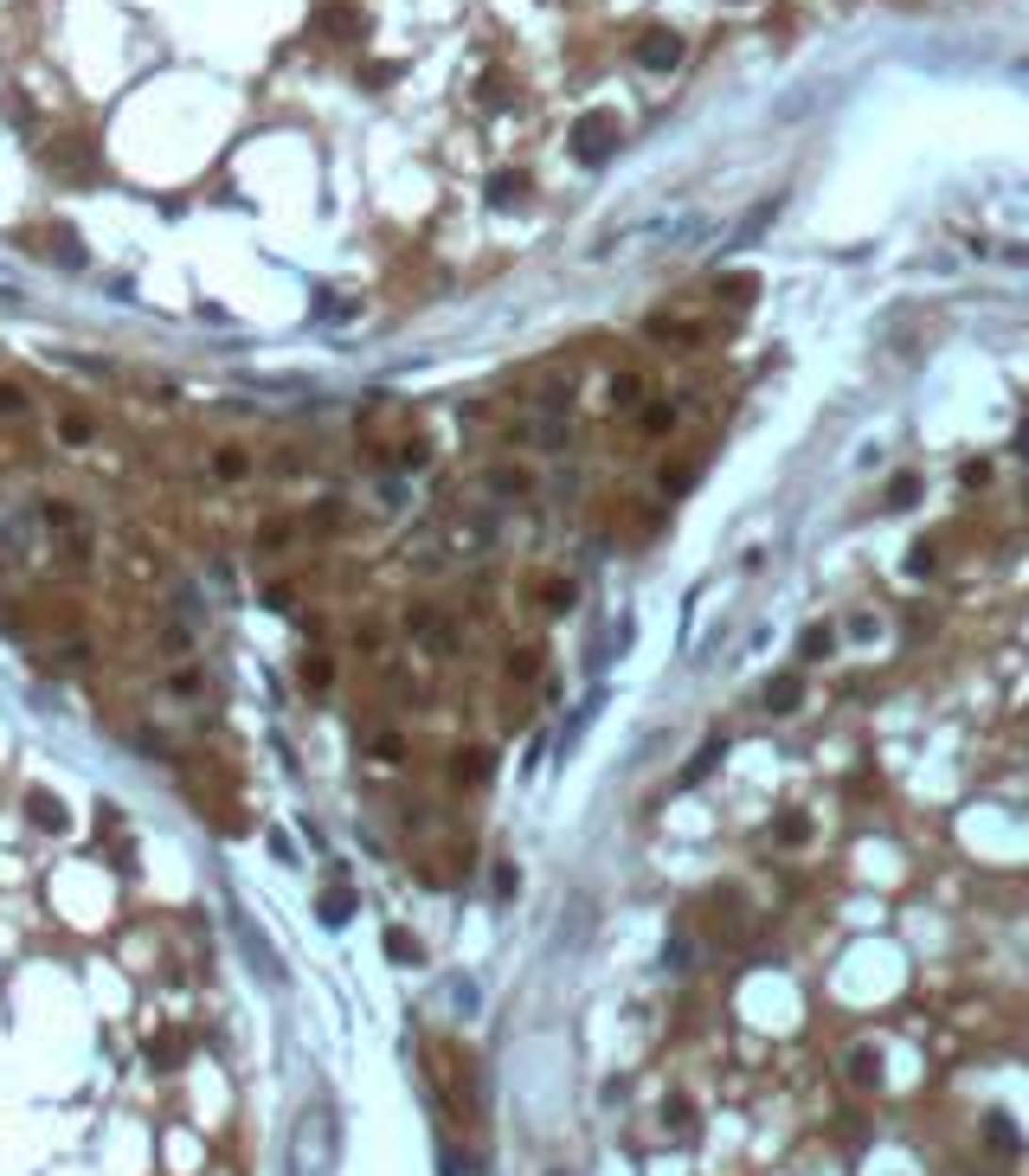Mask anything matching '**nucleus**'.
Here are the masks:
<instances>
[{"instance_id": "obj_1", "label": "nucleus", "mask_w": 1029, "mask_h": 1176, "mask_svg": "<svg viewBox=\"0 0 1029 1176\" xmlns=\"http://www.w3.org/2000/svg\"><path fill=\"white\" fill-rule=\"evenodd\" d=\"M329 1157H335V1119H329V1105H309V1112L296 1119L290 1170L296 1176H329Z\"/></svg>"}, {"instance_id": "obj_2", "label": "nucleus", "mask_w": 1029, "mask_h": 1176, "mask_svg": "<svg viewBox=\"0 0 1029 1176\" xmlns=\"http://www.w3.org/2000/svg\"><path fill=\"white\" fill-rule=\"evenodd\" d=\"M405 630H412L418 649H432V656H450V649H457V624H450L438 605H412L405 611Z\"/></svg>"}, {"instance_id": "obj_3", "label": "nucleus", "mask_w": 1029, "mask_h": 1176, "mask_svg": "<svg viewBox=\"0 0 1029 1176\" xmlns=\"http://www.w3.org/2000/svg\"><path fill=\"white\" fill-rule=\"evenodd\" d=\"M618 142H625V129H618L612 116H592V122L573 129V155H580V161H612Z\"/></svg>"}, {"instance_id": "obj_4", "label": "nucleus", "mask_w": 1029, "mask_h": 1176, "mask_svg": "<svg viewBox=\"0 0 1029 1176\" xmlns=\"http://www.w3.org/2000/svg\"><path fill=\"white\" fill-rule=\"evenodd\" d=\"M637 65H644V72H676V65H682V33H669V26L644 33L637 39Z\"/></svg>"}, {"instance_id": "obj_5", "label": "nucleus", "mask_w": 1029, "mask_h": 1176, "mask_svg": "<svg viewBox=\"0 0 1029 1176\" xmlns=\"http://www.w3.org/2000/svg\"><path fill=\"white\" fill-rule=\"evenodd\" d=\"M810 836H817V817H810L805 804H785V810L772 817V842H778V849H792V856H798V849H810Z\"/></svg>"}, {"instance_id": "obj_6", "label": "nucleus", "mask_w": 1029, "mask_h": 1176, "mask_svg": "<svg viewBox=\"0 0 1029 1176\" xmlns=\"http://www.w3.org/2000/svg\"><path fill=\"white\" fill-rule=\"evenodd\" d=\"M805 708V676L798 669H778V676L766 681V713H798Z\"/></svg>"}, {"instance_id": "obj_7", "label": "nucleus", "mask_w": 1029, "mask_h": 1176, "mask_svg": "<svg viewBox=\"0 0 1029 1176\" xmlns=\"http://www.w3.org/2000/svg\"><path fill=\"white\" fill-rule=\"evenodd\" d=\"M489 772H496L489 746H464V752H450V784H464V791H470V784H482Z\"/></svg>"}, {"instance_id": "obj_8", "label": "nucleus", "mask_w": 1029, "mask_h": 1176, "mask_svg": "<svg viewBox=\"0 0 1029 1176\" xmlns=\"http://www.w3.org/2000/svg\"><path fill=\"white\" fill-rule=\"evenodd\" d=\"M84 662H90L84 637H58V649H39V669H84Z\"/></svg>"}, {"instance_id": "obj_9", "label": "nucleus", "mask_w": 1029, "mask_h": 1176, "mask_svg": "<svg viewBox=\"0 0 1029 1176\" xmlns=\"http://www.w3.org/2000/svg\"><path fill=\"white\" fill-rule=\"evenodd\" d=\"M26 817H33V829H65V804L52 797V791H26Z\"/></svg>"}, {"instance_id": "obj_10", "label": "nucleus", "mask_w": 1029, "mask_h": 1176, "mask_svg": "<svg viewBox=\"0 0 1029 1176\" xmlns=\"http://www.w3.org/2000/svg\"><path fill=\"white\" fill-rule=\"evenodd\" d=\"M489 489H496L502 501L528 496V489H534V469H521V464H502V469H489Z\"/></svg>"}, {"instance_id": "obj_11", "label": "nucleus", "mask_w": 1029, "mask_h": 1176, "mask_svg": "<svg viewBox=\"0 0 1029 1176\" xmlns=\"http://www.w3.org/2000/svg\"><path fill=\"white\" fill-rule=\"evenodd\" d=\"M920 501V476L914 469H901V476H888L882 482V508H894V514H901V508H914Z\"/></svg>"}, {"instance_id": "obj_12", "label": "nucleus", "mask_w": 1029, "mask_h": 1176, "mask_svg": "<svg viewBox=\"0 0 1029 1176\" xmlns=\"http://www.w3.org/2000/svg\"><path fill=\"white\" fill-rule=\"evenodd\" d=\"M296 681H302V688H309V694H322V688H329V681H335V662H329V656H322V649H309V656H302V662H296Z\"/></svg>"}, {"instance_id": "obj_13", "label": "nucleus", "mask_w": 1029, "mask_h": 1176, "mask_svg": "<svg viewBox=\"0 0 1029 1176\" xmlns=\"http://www.w3.org/2000/svg\"><path fill=\"white\" fill-rule=\"evenodd\" d=\"M316 26H322L329 39H354V33H361V13H354V7H322V13H316Z\"/></svg>"}, {"instance_id": "obj_14", "label": "nucleus", "mask_w": 1029, "mask_h": 1176, "mask_svg": "<svg viewBox=\"0 0 1029 1176\" xmlns=\"http://www.w3.org/2000/svg\"><path fill=\"white\" fill-rule=\"evenodd\" d=\"M52 238H39L45 245V257H58V264H84V245L72 238V225H45Z\"/></svg>"}, {"instance_id": "obj_15", "label": "nucleus", "mask_w": 1029, "mask_h": 1176, "mask_svg": "<svg viewBox=\"0 0 1029 1176\" xmlns=\"http://www.w3.org/2000/svg\"><path fill=\"white\" fill-rule=\"evenodd\" d=\"M907 572H914V579H933V572H939V534H920V540H914V553H907Z\"/></svg>"}, {"instance_id": "obj_16", "label": "nucleus", "mask_w": 1029, "mask_h": 1176, "mask_svg": "<svg viewBox=\"0 0 1029 1176\" xmlns=\"http://www.w3.org/2000/svg\"><path fill=\"white\" fill-rule=\"evenodd\" d=\"M514 200H528V174H496L489 180V206H514Z\"/></svg>"}, {"instance_id": "obj_17", "label": "nucleus", "mask_w": 1029, "mask_h": 1176, "mask_svg": "<svg viewBox=\"0 0 1029 1176\" xmlns=\"http://www.w3.org/2000/svg\"><path fill=\"white\" fill-rule=\"evenodd\" d=\"M830 649H837V630H830V624H810L805 643H798V656H805V662H824Z\"/></svg>"}, {"instance_id": "obj_18", "label": "nucleus", "mask_w": 1029, "mask_h": 1176, "mask_svg": "<svg viewBox=\"0 0 1029 1176\" xmlns=\"http://www.w3.org/2000/svg\"><path fill=\"white\" fill-rule=\"evenodd\" d=\"M290 534H296V521H284V514H277V521H264V528H257V553H284V547H290Z\"/></svg>"}, {"instance_id": "obj_19", "label": "nucleus", "mask_w": 1029, "mask_h": 1176, "mask_svg": "<svg viewBox=\"0 0 1029 1176\" xmlns=\"http://www.w3.org/2000/svg\"><path fill=\"white\" fill-rule=\"evenodd\" d=\"M528 676H541V649H534V643H514L509 649V681H528Z\"/></svg>"}, {"instance_id": "obj_20", "label": "nucleus", "mask_w": 1029, "mask_h": 1176, "mask_svg": "<svg viewBox=\"0 0 1029 1176\" xmlns=\"http://www.w3.org/2000/svg\"><path fill=\"white\" fill-rule=\"evenodd\" d=\"M58 437H65V444H90V437H97V418H90V412H65V418H58Z\"/></svg>"}, {"instance_id": "obj_21", "label": "nucleus", "mask_w": 1029, "mask_h": 1176, "mask_svg": "<svg viewBox=\"0 0 1029 1176\" xmlns=\"http://www.w3.org/2000/svg\"><path fill=\"white\" fill-rule=\"evenodd\" d=\"M662 496H689V482H695V464H662Z\"/></svg>"}, {"instance_id": "obj_22", "label": "nucleus", "mask_w": 1029, "mask_h": 1176, "mask_svg": "<svg viewBox=\"0 0 1029 1176\" xmlns=\"http://www.w3.org/2000/svg\"><path fill=\"white\" fill-rule=\"evenodd\" d=\"M348 913H354V893H348V888H329V893H322V920H329V926H341Z\"/></svg>"}, {"instance_id": "obj_23", "label": "nucleus", "mask_w": 1029, "mask_h": 1176, "mask_svg": "<svg viewBox=\"0 0 1029 1176\" xmlns=\"http://www.w3.org/2000/svg\"><path fill=\"white\" fill-rule=\"evenodd\" d=\"M612 405H644V373H618L612 380Z\"/></svg>"}, {"instance_id": "obj_24", "label": "nucleus", "mask_w": 1029, "mask_h": 1176, "mask_svg": "<svg viewBox=\"0 0 1029 1176\" xmlns=\"http://www.w3.org/2000/svg\"><path fill=\"white\" fill-rule=\"evenodd\" d=\"M213 469H220L225 482H238V476H245V469H252V457H245V450H232V444H225V450H213Z\"/></svg>"}, {"instance_id": "obj_25", "label": "nucleus", "mask_w": 1029, "mask_h": 1176, "mask_svg": "<svg viewBox=\"0 0 1029 1176\" xmlns=\"http://www.w3.org/2000/svg\"><path fill=\"white\" fill-rule=\"evenodd\" d=\"M26 412H33V399L13 386V380H0V418H26Z\"/></svg>"}, {"instance_id": "obj_26", "label": "nucleus", "mask_w": 1029, "mask_h": 1176, "mask_svg": "<svg viewBox=\"0 0 1029 1176\" xmlns=\"http://www.w3.org/2000/svg\"><path fill=\"white\" fill-rule=\"evenodd\" d=\"M721 302H727V309H746V302H753V277H721Z\"/></svg>"}, {"instance_id": "obj_27", "label": "nucleus", "mask_w": 1029, "mask_h": 1176, "mask_svg": "<svg viewBox=\"0 0 1029 1176\" xmlns=\"http://www.w3.org/2000/svg\"><path fill=\"white\" fill-rule=\"evenodd\" d=\"M386 952H393V958H400V964H418V939H412V932H400V926H393V932H386Z\"/></svg>"}, {"instance_id": "obj_28", "label": "nucleus", "mask_w": 1029, "mask_h": 1176, "mask_svg": "<svg viewBox=\"0 0 1029 1176\" xmlns=\"http://www.w3.org/2000/svg\"><path fill=\"white\" fill-rule=\"evenodd\" d=\"M669 425H676L669 405H644V431H650V437H669Z\"/></svg>"}, {"instance_id": "obj_29", "label": "nucleus", "mask_w": 1029, "mask_h": 1176, "mask_svg": "<svg viewBox=\"0 0 1029 1176\" xmlns=\"http://www.w3.org/2000/svg\"><path fill=\"white\" fill-rule=\"evenodd\" d=\"M547 611H573V579H547V598H541Z\"/></svg>"}, {"instance_id": "obj_30", "label": "nucleus", "mask_w": 1029, "mask_h": 1176, "mask_svg": "<svg viewBox=\"0 0 1029 1176\" xmlns=\"http://www.w3.org/2000/svg\"><path fill=\"white\" fill-rule=\"evenodd\" d=\"M368 752H373V759H405V740H400V733H373Z\"/></svg>"}, {"instance_id": "obj_31", "label": "nucleus", "mask_w": 1029, "mask_h": 1176, "mask_svg": "<svg viewBox=\"0 0 1029 1176\" xmlns=\"http://www.w3.org/2000/svg\"><path fill=\"white\" fill-rule=\"evenodd\" d=\"M958 482H965V489H985V482H991V464H985V457H978V464H965V469H958Z\"/></svg>"}, {"instance_id": "obj_32", "label": "nucleus", "mask_w": 1029, "mask_h": 1176, "mask_svg": "<svg viewBox=\"0 0 1029 1176\" xmlns=\"http://www.w3.org/2000/svg\"><path fill=\"white\" fill-rule=\"evenodd\" d=\"M168 688H174V701H193V694H200V676H193V669H181Z\"/></svg>"}, {"instance_id": "obj_33", "label": "nucleus", "mask_w": 1029, "mask_h": 1176, "mask_svg": "<svg viewBox=\"0 0 1029 1176\" xmlns=\"http://www.w3.org/2000/svg\"><path fill=\"white\" fill-rule=\"evenodd\" d=\"M354 643H361L368 656H380V649H386V637H380V624H361V630H354Z\"/></svg>"}, {"instance_id": "obj_34", "label": "nucleus", "mask_w": 1029, "mask_h": 1176, "mask_svg": "<svg viewBox=\"0 0 1029 1176\" xmlns=\"http://www.w3.org/2000/svg\"><path fill=\"white\" fill-rule=\"evenodd\" d=\"M496 893H502V900L514 893V868H509V861H496Z\"/></svg>"}]
</instances>
